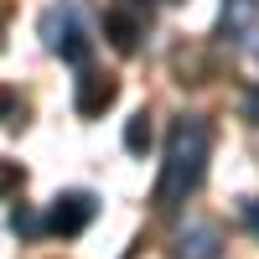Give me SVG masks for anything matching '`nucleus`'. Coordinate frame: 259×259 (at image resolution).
<instances>
[{"label": "nucleus", "instance_id": "f257e3e1", "mask_svg": "<svg viewBox=\"0 0 259 259\" xmlns=\"http://www.w3.org/2000/svg\"><path fill=\"white\" fill-rule=\"evenodd\" d=\"M207 156H212V124L202 114H182L166 135V161H161V182H156V212H177L207 177Z\"/></svg>", "mask_w": 259, "mask_h": 259}, {"label": "nucleus", "instance_id": "f03ea898", "mask_svg": "<svg viewBox=\"0 0 259 259\" xmlns=\"http://www.w3.org/2000/svg\"><path fill=\"white\" fill-rule=\"evenodd\" d=\"M41 41H47V52H57L62 62H73V68L89 62L94 31H89V21H83L78 0H57V6H47V16H41Z\"/></svg>", "mask_w": 259, "mask_h": 259}, {"label": "nucleus", "instance_id": "7ed1b4c3", "mask_svg": "<svg viewBox=\"0 0 259 259\" xmlns=\"http://www.w3.org/2000/svg\"><path fill=\"white\" fill-rule=\"evenodd\" d=\"M94 212H99L94 192H57L52 207L41 212V233H52V239H78V233L94 223Z\"/></svg>", "mask_w": 259, "mask_h": 259}, {"label": "nucleus", "instance_id": "20e7f679", "mask_svg": "<svg viewBox=\"0 0 259 259\" xmlns=\"http://www.w3.org/2000/svg\"><path fill=\"white\" fill-rule=\"evenodd\" d=\"M223 41L239 52H259V0H223Z\"/></svg>", "mask_w": 259, "mask_h": 259}, {"label": "nucleus", "instance_id": "39448f33", "mask_svg": "<svg viewBox=\"0 0 259 259\" xmlns=\"http://www.w3.org/2000/svg\"><path fill=\"white\" fill-rule=\"evenodd\" d=\"M119 99V83L109 78V73H94V68H83L78 73V94H73V109L83 114V119H99L109 104Z\"/></svg>", "mask_w": 259, "mask_h": 259}, {"label": "nucleus", "instance_id": "423d86ee", "mask_svg": "<svg viewBox=\"0 0 259 259\" xmlns=\"http://www.w3.org/2000/svg\"><path fill=\"white\" fill-rule=\"evenodd\" d=\"M177 259H218L223 254V233L212 223H187L177 233V249H171Z\"/></svg>", "mask_w": 259, "mask_h": 259}, {"label": "nucleus", "instance_id": "0eeeda50", "mask_svg": "<svg viewBox=\"0 0 259 259\" xmlns=\"http://www.w3.org/2000/svg\"><path fill=\"white\" fill-rule=\"evenodd\" d=\"M140 31H145V21L135 16V11H124V6H109V11H104V36H109V47L114 52H135L140 47Z\"/></svg>", "mask_w": 259, "mask_h": 259}, {"label": "nucleus", "instance_id": "6e6552de", "mask_svg": "<svg viewBox=\"0 0 259 259\" xmlns=\"http://www.w3.org/2000/svg\"><path fill=\"white\" fill-rule=\"evenodd\" d=\"M150 140H156V124H150V114H145V109L130 114V124H124V150H130V156H145Z\"/></svg>", "mask_w": 259, "mask_h": 259}, {"label": "nucleus", "instance_id": "1a4fd4ad", "mask_svg": "<svg viewBox=\"0 0 259 259\" xmlns=\"http://www.w3.org/2000/svg\"><path fill=\"white\" fill-rule=\"evenodd\" d=\"M21 187H26V171H21V161H6V156H0V202L16 197Z\"/></svg>", "mask_w": 259, "mask_h": 259}, {"label": "nucleus", "instance_id": "9d476101", "mask_svg": "<svg viewBox=\"0 0 259 259\" xmlns=\"http://www.w3.org/2000/svg\"><path fill=\"white\" fill-rule=\"evenodd\" d=\"M244 228L259 239V197H249V202H244Z\"/></svg>", "mask_w": 259, "mask_h": 259}, {"label": "nucleus", "instance_id": "9b49d317", "mask_svg": "<svg viewBox=\"0 0 259 259\" xmlns=\"http://www.w3.org/2000/svg\"><path fill=\"white\" fill-rule=\"evenodd\" d=\"M11 114H16V94L0 89V119H11Z\"/></svg>", "mask_w": 259, "mask_h": 259}, {"label": "nucleus", "instance_id": "f8f14e48", "mask_svg": "<svg viewBox=\"0 0 259 259\" xmlns=\"http://www.w3.org/2000/svg\"><path fill=\"white\" fill-rule=\"evenodd\" d=\"M119 6H124V11H135L140 21H150V0H119Z\"/></svg>", "mask_w": 259, "mask_h": 259}]
</instances>
